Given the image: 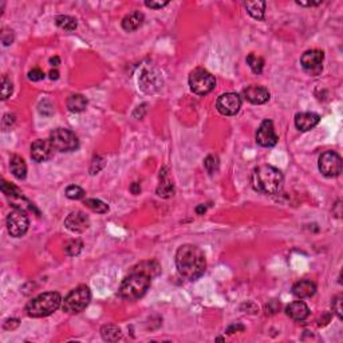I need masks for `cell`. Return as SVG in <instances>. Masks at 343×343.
Listing matches in <instances>:
<instances>
[{
    "label": "cell",
    "mask_w": 343,
    "mask_h": 343,
    "mask_svg": "<svg viewBox=\"0 0 343 343\" xmlns=\"http://www.w3.org/2000/svg\"><path fill=\"white\" fill-rule=\"evenodd\" d=\"M85 195L86 193H85L84 189L78 185H70L66 189V196L71 199V200H81V199H84Z\"/></svg>",
    "instance_id": "31"
},
{
    "label": "cell",
    "mask_w": 343,
    "mask_h": 343,
    "mask_svg": "<svg viewBox=\"0 0 343 343\" xmlns=\"http://www.w3.org/2000/svg\"><path fill=\"white\" fill-rule=\"evenodd\" d=\"M205 211H206V206H204V205H199L196 208L197 215H204V213H205Z\"/></svg>",
    "instance_id": "48"
},
{
    "label": "cell",
    "mask_w": 343,
    "mask_h": 343,
    "mask_svg": "<svg viewBox=\"0 0 343 343\" xmlns=\"http://www.w3.org/2000/svg\"><path fill=\"white\" fill-rule=\"evenodd\" d=\"M55 25L58 26L59 29H64V31H74L77 29V20L71 18V16H67V15H59L55 18Z\"/></svg>",
    "instance_id": "27"
},
{
    "label": "cell",
    "mask_w": 343,
    "mask_h": 343,
    "mask_svg": "<svg viewBox=\"0 0 343 343\" xmlns=\"http://www.w3.org/2000/svg\"><path fill=\"white\" fill-rule=\"evenodd\" d=\"M333 310L337 314L339 319H343V310H342V295H337L333 300Z\"/></svg>",
    "instance_id": "35"
},
{
    "label": "cell",
    "mask_w": 343,
    "mask_h": 343,
    "mask_svg": "<svg viewBox=\"0 0 343 343\" xmlns=\"http://www.w3.org/2000/svg\"><path fill=\"white\" fill-rule=\"evenodd\" d=\"M49 140L58 152H73L79 146L78 137L69 129H55L50 133Z\"/></svg>",
    "instance_id": "7"
},
{
    "label": "cell",
    "mask_w": 343,
    "mask_h": 343,
    "mask_svg": "<svg viewBox=\"0 0 343 343\" xmlns=\"http://www.w3.org/2000/svg\"><path fill=\"white\" fill-rule=\"evenodd\" d=\"M152 278L143 272H134L129 275L126 279L123 280L122 285L119 287V295L126 300H137L143 298L145 292L150 286Z\"/></svg>",
    "instance_id": "4"
},
{
    "label": "cell",
    "mask_w": 343,
    "mask_h": 343,
    "mask_svg": "<svg viewBox=\"0 0 343 343\" xmlns=\"http://www.w3.org/2000/svg\"><path fill=\"white\" fill-rule=\"evenodd\" d=\"M280 309V303L278 302V300H271L270 303L267 304V307H265V310H267V314H276L278 311H279Z\"/></svg>",
    "instance_id": "39"
},
{
    "label": "cell",
    "mask_w": 343,
    "mask_h": 343,
    "mask_svg": "<svg viewBox=\"0 0 343 343\" xmlns=\"http://www.w3.org/2000/svg\"><path fill=\"white\" fill-rule=\"evenodd\" d=\"M82 250H84V241L79 239H73L64 245V252L69 256H78Z\"/></svg>",
    "instance_id": "28"
},
{
    "label": "cell",
    "mask_w": 343,
    "mask_h": 343,
    "mask_svg": "<svg viewBox=\"0 0 343 343\" xmlns=\"http://www.w3.org/2000/svg\"><path fill=\"white\" fill-rule=\"evenodd\" d=\"M296 4L302 5V7H315V5L322 4V0H319V1H300V0H298Z\"/></svg>",
    "instance_id": "44"
},
{
    "label": "cell",
    "mask_w": 343,
    "mask_h": 343,
    "mask_svg": "<svg viewBox=\"0 0 343 343\" xmlns=\"http://www.w3.org/2000/svg\"><path fill=\"white\" fill-rule=\"evenodd\" d=\"M64 227L74 233H82L90 227V219L84 212H73L66 217Z\"/></svg>",
    "instance_id": "15"
},
{
    "label": "cell",
    "mask_w": 343,
    "mask_h": 343,
    "mask_svg": "<svg viewBox=\"0 0 343 343\" xmlns=\"http://www.w3.org/2000/svg\"><path fill=\"white\" fill-rule=\"evenodd\" d=\"M59 63H60V59H59L58 57H54V58L50 59V64H51V66H58Z\"/></svg>",
    "instance_id": "49"
},
{
    "label": "cell",
    "mask_w": 343,
    "mask_h": 343,
    "mask_svg": "<svg viewBox=\"0 0 343 343\" xmlns=\"http://www.w3.org/2000/svg\"><path fill=\"white\" fill-rule=\"evenodd\" d=\"M140 87L143 91L147 94L156 93L157 90L162 87V78L161 74L156 70H145L140 77Z\"/></svg>",
    "instance_id": "13"
},
{
    "label": "cell",
    "mask_w": 343,
    "mask_h": 343,
    "mask_svg": "<svg viewBox=\"0 0 343 343\" xmlns=\"http://www.w3.org/2000/svg\"><path fill=\"white\" fill-rule=\"evenodd\" d=\"M237 330H244V326H241V324H233V326H230L229 329L227 330V333L228 334H233V331H237Z\"/></svg>",
    "instance_id": "46"
},
{
    "label": "cell",
    "mask_w": 343,
    "mask_h": 343,
    "mask_svg": "<svg viewBox=\"0 0 343 343\" xmlns=\"http://www.w3.org/2000/svg\"><path fill=\"white\" fill-rule=\"evenodd\" d=\"M29 220L26 212L19 208H14L7 217V229L12 237H22L29 230Z\"/></svg>",
    "instance_id": "8"
},
{
    "label": "cell",
    "mask_w": 343,
    "mask_h": 343,
    "mask_svg": "<svg viewBox=\"0 0 343 343\" xmlns=\"http://www.w3.org/2000/svg\"><path fill=\"white\" fill-rule=\"evenodd\" d=\"M49 75H50V79H53V81H54V79H58L59 78L58 70H51Z\"/></svg>",
    "instance_id": "47"
},
{
    "label": "cell",
    "mask_w": 343,
    "mask_h": 343,
    "mask_svg": "<svg viewBox=\"0 0 343 343\" xmlns=\"http://www.w3.org/2000/svg\"><path fill=\"white\" fill-rule=\"evenodd\" d=\"M244 7L247 12L254 18V19L263 20L265 14V3L261 0H255V1H245Z\"/></svg>",
    "instance_id": "22"
},
{
    "label": "cell",
    "mask_w": 343,
    "mask_h": 343,
    "mask_svg": "<svg viewBox=\"0 0 343 343\" xmlns=\"http://www.w3.org/2000/svg\"><path fill=\"white\" fill-rule=\"evenodd\" d=\"M157 195L162 199H169L174 195V186L173 182L167 177V168H162L160 173V184L157 186Z\"/></svg>",
    "instance_id": "21"
},
{
    "label": "cell",
    "mask_w": 343,
    "mask_h": 343,
    "mask_svg": "<svg viewBox=\"0 0 343 343\" xmlns=\"http://www.w3.org/2000/svg\"><path fill=\"white\" fill-rule=\"evenodd\" d=\"M291 292L294 296L299 298V299H306V298H311L313 295L316 292V285L311 280H299L292 286Z\"/></svg>",
    "instance_id": "18"
},
{
    "label": "cell",
    "mask_w": 343,
    "mask_h": 343,
    "mask_svg": "<svg viewBox=\"0 0 343 343\" xmlns=\"http://www.w3.org/2000/svg\"><path fill=\"white\" fill-rule=\"evenodd\" d=\"M91 300V292L87 286H79L74 288L63 300V311L67 314H79L84 311Z\"/></svg>",
    "instance_id": "5"
},
{
    "label": "cell",
    "mask_w": 343,
    "mask_h": 343,
    "mask_svg": "<svg viewBox=\"0 0 343 343\" xmlns=\"http://www.w3.org/2000/svg\"><path fill=\"white\" fill-rule=\"evenodd\" d=\"M62 303V296L58 292H44L29 300L26 306L27 315L31 318H44L55 313Z\"/></svg>",
    "instance_id": "3"
},
{
    "label": "cell",
    "mask_w": 343,
    "mask_h": 343,
    "mask_svg": "<svg viewBox=\"0 0 343 343\" xmlns=\"http://www.w3.org/2000/svg\"><path fill=\"white\" fill-rule=\"evenodd\" d=\"M247 63H248V66L254 73L260 74L263 71V67H264V59L260 58L255 54H250L247 57Z\"/></svg>",
    "instance_id": "30"
},
{
    "label": "cell",
    "mask_w": 343,
    "mask_h": 343,
    "mask_svg": "<svg viewBox=\"0 0 343 343\" xmlns=\"http://www.w3.org/2000/svg\"><path fill=\"white\" fill-rule=\"evenodd\" d=\"M14 122H15L14 114H5L4 118H3V126H4V128H8V126H11Z\"/></svg>",
    "instance_id": "43"
},
{
    "label": "cell",
    "mask_w": 343,
    "mask_h": 343,
    "mask_svg": "<svg viewBox=\"0 0 343 343\" xmlns=\"http://www.w3.org/2000/svg\"><path fill=\"white\" fill-rule=\"evenodd\" d=\"M283 173L271 165H260L252 172L251 181L254 189L264 195H275L283 186Z\"/></svg>",
    "instance_id": "2"
},
{
    "label": "cell",
    "mask_w": 343,
    "mask_h": 343,
    "mask_svg": "<svg viewBox=\"0 0 343 343\" xmlns=\"http://www.w3.org/2000/svg\"><path fill=\"white\" fill-rule=\"evenodd\" d=\"M216 108L223 115H235L239 113L241 108V98L239 94L226 93L219 97L216 102Z\"/></svg>",
    "instance_id": "11"
},
{
    "label": "cell",
    "mask_w": 343,
    "mask_h": 343,
    "mask_svg": "<svg viewBox=\"0 0 343 343\" xmlns=\"http://www.w3.org/2000/svg\"><path fill=\"white\" fill-rule=\"evenodd\" d=\"M87 108V99L82 94H74L67 99V109L71 113H81Z\"/></svg>",
    "instance_id": "24"
},
{
    "label": "cell",
    "mask_w": 343,
    "mask_h": 343,
    "mask_svg": "<svg viewBox=\"0 0 343 343\" xmlns=\"http://www.w3.org/2000/svg\"><path fill=\"white\" fill-rule=\"evenodd\" d=\"M1 42H3L4 46H10L14 42V34H12L11 29H3V32H1Z\"/></svg>",
    "instance_id": "38"
},
{
    "label": "cell",
    "mask_w": 343,
    "mask_h": 343,
    "mask_svg": "<svg viewBox=\"0 0 343 343\" xmlns=\"http://www.w3.org/2000/svg\"><path fill=\"white\" fill-rule=\"evenodd\" d=\"M84 204L87 208H90L91 211L97 212V213H108L109 212L108 204H105L103 201L98 200V199H86L84 201Z\"/></svg>",
    "instance_id": "29"
},
{
    "label": "cell",
    "mask_w": 343,
    "mask_h": 343,
    "mask_svg": "<svg viewBox=\"0 0 343 343\" xmlns=\"http://www.w3.org/2000/svg\"><path fill=\"white\" fill-rule=\"evenodd\" d=\"M101 335H102L103 341L106 342H117L122 338V333L121 329L114 326V324H106L101 329Z\"/></svg>",
    "instance_id": "25"
},
{
    "label": "cell",
    "mask_w": 343,
    "mask_h": 343,
    "mask_svg": "<svg viewBox=\"0 0 343 343\" xmlns=\"http://www.w3.org/2000/svg\"><path fill=\"white\" fill-rule=\"evenodd\" d=\"M286 314L288 315L289 318L294 319V320H304L310 315V310L307 307V304L302 302V300H298V302H292L289 303L287 307H286Z\"/></svg>",
    "instance_id": "19"
},
{
    "label": "cell",
    "mask_w": 343,
    "mask_h": 343,
    "mask_svg": "<svg viewBox=\"0 0 343 343\" xmlns=\"http://www.w3.org/2000/svg\"><path fill=\"white\" fill-rule=\"evenodd\" d=\"M146 103H143V105H141V106H138L136 110H134V117L136 118H143V115H145V113H146Z\"/></svg>",
    "instance_id": "41"
},
{
    "label": "cell",
    "mask_w": 343,
    "mask_h": 343,
    "mask_svg": "<svg viewBox=\"0 0 343 343\" xmlns=\"http://www.w3.org/2000/svg\"><path fill=\"white\" fill-rule=\"evenodd\" d=\"M1 191L4 193L7 197H14V196H19L20 191L16 188V186L11 185L7 181L1 182Z\"/></svg>",
    "instance_id": "34"
},
{
    "label": "cell",
    "mask_w": 343,
    "mask_h": 343,
    "mask_svg": "<svg viewBox=\"0 0 343 343\" xmlns=\"http://www.w3.org/2000/svg\"><path fill=\"white\" fill-rule=\"evenodd\" d=\"M169 4V1H145V5L149 7V8H153V10H158V8H162L165 5Z\"/></svg>",
    "instance_id": "40"
},
{
    "label": "cell",
    "mask_w": 343,
    "mask_h": 343,
    "mask_svg": "<svg viewBox=\"0 0 343 343\" xmlns=\"http://www.w3.org/2000/svg\"><path fill=\"white\" fill-rule=\"evenodd\" d=\"M103 167H105V160H103L102 157L97 156V157L93 158L91 167H90V173H91V174H95V173H98Z\"/></svg>",
    "instance_id": "36"
},
{
    "label": "cell",
    "mask_w": 343,
    "mask_h": 343,
    "mask_svg": "<svg viewBox=\"0 0 343 343\" xmlns=\"http://www.w3.org/2000/svg\"><path fill=\"white\" fill-rule=\"evenodd\" d=\"M11 172L18 180H23L27 176V165H26L25 160L19 156H12L10 160Z\"/></svg>",
    "instance_id": "23"
},
{
    "label": "cell",
    "mask_w": 343,
    "mask_h": 343,
    "mask_svg": "<svg viewBox=\"0 0 343 343\" xmlns=\"http://www.w3.org/2000/svg\"><path fill=\"white\" fill-rule=\"evenodd\" d=\"M318 167L320 173L326 177H337L342 172V158L338 153L329 150L319 157Z\"/></svg>",
    "instance_id": "9"
},
{
    "label": "cell",
    "mask_w": 343,
    "mask_h": 343,
    "mask_svg": "<svg viewBox=\"0 0 343 343\" xmlns=\"http://www.w3.org/2000/svg\"><path fill=\"white\" fill-rule=\"evenodd\" d=\"M143 20H145V16H143V12L133 11V12H130L123 18L122 29L125 31H128V32H133V31H136L143 25Z\"/></svg>",
    "instance_id": "20"
},
{
    "label": "cell",
    "mask_w": 343,
    "mask_h": 343,
    "mask_svg": "<svg viewBox=\"0 0 343 343\" xmlns=\"http://www.w3.org/2000/svg\"><path fill=\"white\" fill-rule=\"evenodd\" d=\"M133 271L134 272H143V274L147 275L150 278H154V276H157L160 274L161 268H160V264H158L157 261H143V263H141L137 267H134Z\"/></svg>",
    "instance_id": "26"
},
{
    "label": "cell",
    "mask_w": 343,
    "mask_h": 343,
    "mask_svg": "<svg viewBox=\"0 0 343 343\" xmlns=\"http://www.w3.org/2000/svg\"><path fill=\"white\" fill-rule=\"evenodd\" d=\"M29 79L32 82H39V81L44 79V73L38 67H35L29 73Z\"/></svg>",
    "instance_id": "37"
},
{
    "label": "cell",
    "mask_w": 343,
    "mask_h": 343,
    "mask_svg": "<svg viewBox=\"0 0 343 343\" xmlns=\"http://www.w3.org/2000/svg\"><path fill=\"white\" fill-rule=\"evenodd\" d=\"M278 140H279V137L275 132L272 121H270V119L263 121L256 132V143H259L260 146L272 147L278 143Z\"/></svg>",
    "instance_id": "12"
},
{
    "label": "cell",
    "mask_w": 343,
    "mask_h": 343,
    "mask_svg": "<svg viewBox=\"0 0 343 343\" xmlns=\"http://www.w3.org/2000/svg\"><path fill=\"white\" fill-rule=\"evenodd\" d=\"M323 51H319V50H309V51H306V53L302 55L300 64H302V67H303L306 73L311 74L313 77H316V75L320 74L322 69H323Z\"/></svg>",
    "instance_id": "10"
},
{
    "label": "cell",
    "mask_w": 343,
    "mask_h": 343,
    "mask_svg": "<svg viewBox=\"0 0 343 343\" xmlns=\"http://www.w3.org/2000/svg\"><path fill=\"white\" fill-rule=\"evenodd\" d=\"M244 98L254 105H263L270 99V91L264 86H248L243 91Z\"/></svg>",
    "instance_id": "16"
},
{
    "label": "cell",
    "mask_w": 343,
    "mask_h": 343,
    "mask_svg": "<svg viewBox=\"0 0 343 343\" xmlns=\"http://www.w3.org/2000/svg\"><path fill=\"white\" fill-rule=\"evenodd\" d=\"M54 146L50 140H36L31 145V157L36 162L49 161L54 156Z\"/></svg>",
    "instance_id": "14"
},
{
    "label": "cell",
    "mask_w": 343,
    "mask_h": 343,
    "mask_svg": "<svg viewBox=\"0 0 343 343\" xmlns=\"http://www.w3.org/2000/svg\"><path fill=\"white\" fill-rule=\"evenodd\" d=\"M12 82L8 77H3L1 78V99H7L8 97H11L12 94Z\"/></svg>",
    "instance_id": "33"
},
{
    "label": "cell",
    "mask_w": 343,
    "mask_h": 343,
    "mask_svg": "<svg viewBox=\"0 0 343 343\" xmlns=\"http://www.w3.org/2000/svg\"><path fill=\"white\" fill-rule=\"evenodd\" d=\"M130 191H132L133 195L141 193V185H140V182H133L132 185H130Z\"/></svg>",
    "instance_id": "45"
},
{
    "label": "cell",
    "mask_w": 343,
    "mask_h": 343,
    "mask_svg": "<svg viewBox=\"0 0 343 343\" xmlns=\"http://www.w3.org/2000/svg\"><path fill=\"white\" fill-rule=\"evenodd\" d=\"M204 165H205L206 171L209 172V174H213L215 172H217L219 165H220L219 157H217V156H213V154L208 156V157L205 158V161H204Z\"/></svg>",
    "instance_id": "32"
},
{
    "label": "cell",
    "mask_w": 343,
    "mask_h": 343,
    "mask_svg": "<svg viewBox=\"0 0 343 343\" xmlns=\"http://www.w3.org/2000/svg\"><path fill=\"white\" fill-rule=\"evenodd\" d=\"M18 326H19V320H18V319H8V320L4 323V329L15 330Z\"/></svg>",
    "instance_id": "42"
},
{
    "label": "cell",
    "mask_w": 343,
    "mask_h": 343,
    "mask_svg": "<svg viewBox=\"0 0 343 343\" xmlns=\"http://www.w3.org/2000/svg\"><path fill=\"white\" fill-rule=\"evenodd\" d=\"M320 121L318 114L315 113H298L295 115V126L299 129L300 132H309L314 129Z\"/></svg>",
    "instance_id": "17"
},
{
    "label": "cell",
    "mask_w": 343,
    "mask_h": 343,
    "mask_svg": "<svg viewBox=\"0 0 343 343\" xmlns=\"http://www.w3.org/2000/svg\"><path fill=\"white\" fill-rule=\"evenodd\" d=\"M176 267L185 279L196 280L205 271V255L196 245H181L176 254Z\"/></svg>",
    "instance_id": "1"
},
{
    "label": "cell",
    "mask_w": 343,
    "mask_h": 343,
    "mask_svg": "<svg viewBox=\"0 0 343 343\" xmlns=\"http://www.w3.org/2000/svg\"><path fill=\"white\" fill-rule=\"evenodd\" d=\"M216 79L209 71L197 67L189 75V87L197 95H206L215 88Z\"/></svg>",
    "instance_id": "6"
}]
</instances>
